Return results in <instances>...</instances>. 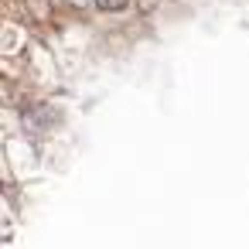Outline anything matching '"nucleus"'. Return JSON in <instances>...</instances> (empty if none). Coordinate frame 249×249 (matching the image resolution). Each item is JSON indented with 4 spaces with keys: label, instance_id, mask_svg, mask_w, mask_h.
<instances>
[{
    "label": "nucleus",
    "instance_id": "1",
    "mask_svg": "<svg viewBox=\"0 0 249 249\" xmlns=\"http://www.w3.org/2000/svg\"><path fill=\"white\" fill-rule=\"evenodd\" d=\"M126 4H130V0H99V7H103V11H123Z\"/></svg>",
    "mask_w": 249,
    "mask_h": 249
}]
</instances>
